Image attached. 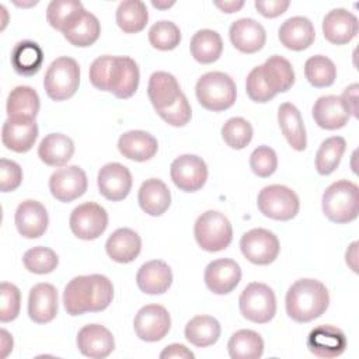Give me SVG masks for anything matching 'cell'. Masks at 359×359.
<instances>
[{
  "label": "cell",
  "mask_w": 359,
  "mask_h": 359,
  "mask_svg": "<svg viewBox=\"0 0 359 359\" xmlns=\"http://www.w3.org/2000/svg\"><path fill=\"white\" fill-rule=\"evenodd\" d=\"M139 67L129 56L104 55L90 66V81L101 90L109 91L116 98H130L139 87Z\"/></svg>",
  "instance_id": "6da1fadb"
},
{
  "label": "cell",
  "mask_w": 359,
  "mask_h": 359,
  "mask_svg": "<svg viewBox=\"0 0 359 359\" xmlns=\"http://www.w3.org/2000/svg\"><path fill=\"white\" fill-rule=\"evenodd\" d=\"M114 297L112 282L100 273L73 278L65 287L63 306L67 314L81 316L105 310Z\"/></svg>",
  "instance_id": "7a4b0ae2"
},
{
  "label": "cell",
  "mask_w": 359,
  "mask_h": 359,
  "mask_svg": "<svg viewBox=\"0 0 359 359\" xmlns=\"http://www.w3.org/2000/svg\"><path fill=\"white\" fill-rule=\"evenodd\" d=\"M293 83L294 72L290 62L283 56L273 55L248 73L245 90L252 101L268 102L278 93L287 91Z\"/></svg>",
  "instance_id": "3957f363"
},
{
  "label": "cell",
  "mask_w": 359,
  "mask_h": 359,
  "mask_svg": "<svg viewBox=\"0 0 359 359\" xmlns=\"http://www.w3.org/2000/svg\"><path fill=\"white\" fill-rule=\"evenodd\" d=\"M286 313L296 323H309L325 313L330 294L317 279H299L286 292Z\"/></svg>",
  "instance_id": "277c9868"
},
{
  "label": "cell",
  "mask_w": 359,
  "mask_h": 359,
  "mask_svg": "<svg viewBox=\"0 0 359 359\" xmlns=\"http://www.w3.org/2000/svg\"><path fill=\"white\" fill-rule=\"evenodd\" d=\"M323 212L334 223H349L358 217L359 188L348 180L331 184L323 194Z\"/></svg>",
  "instance_id": "5b68a950"
},
{
  "label": "cell",
  "mask_w": 359,
  "mask_h": 359,
  "mask_svg": "<svg viewBox=\"0 0 359 359\" xmlns=\"http://www.w3.org/2000/svg\"><path fill=\"white\" fill-rule=\"evenodd\" d=\"M199 104L213 112L230 108L237 95L234 80L223 72H209L199 77L195 86Z\"/></svg>",
  "instance_id": "8992f818"
},
{
  "label": "cell",
  "mask_w": 359,
  "mask_h": 359,
  "mask_svg": "<svg viewBox=\"0 0 359 359\" xmlns=\"http://www.w3.org/2000/svg\"><path fill=\"white\" fill-rule=\"evenodd\" d=\"M80 84L79 63L69 56L55 59L43 77V87L53 101H65L73 97Z\"/></svg>",
  "instance_id": "52a82bcc"
},
{
  "label": "cell",
  "mask_w": 359,
  "mask_h": 359,
  "mask_svg": "<svg viewBox=\"0 0 359 359\" xmlns=\"http://www.w3.org/2000/svg\"><path fill=\"white\" fill-rule=\"evenodd\" d=\"M198 245L209 252H217L227 248L233 240V229L229 219L217 210L202 213L194 227Z\"/></svg>",
  "instance_id": "ba28073f"
},
{
  "label": "cell",
  "mask_w": 359,
  "mask_h": 359,
  "mask_svg": "<svg viewBox=\"0 0 359 359\" xmlns=\"http://www.w3.org/2000/svg\"><path fill=\"white\" fill-rule=\"evenodd\" d=\"M238 306L244 318L257 324H265L269 323L276 313V297L268 285L251 282L243 289Z\"/></svg>",
  "instance_id": "9c48e42d"
},
{
  "label": "cell",
  "mask_w": 359,
  "mask_h": 359,
  "mask_svg": "<svg viewBox=\"0 0 359 359\" xmlns=\"http://www.w3.org/2000/svg\"><path fill=\"white\" fill-rule=\"evenodd\" d=\"M259 212L273 220H290L299 213L300 202L294 191L285 185L264 187L257 198Z\"/></svg>",
  "instance_id": "30bf717a"
},
{
  "label": "cell",
  "mask_w": 359,
  "mask_h": 359,
  "mask_svg": "<svg viewBox=\"0 0 359 359\" xmlns=\"http://www.w3.org/2000/svg\"><path fill=\"white\" fill-rule=\"evenodd\" d=\"M69 224L77 238L87 241L95 240L108 226V213L95 202H84L73 209Z\"/></svg>",
  "instance_id": "8fae6325"
},
{
  "label": "cell",
  "mask_w": 359,
  "mask_h": 359,
  "mask_svg": "<svg viewBox=\"0 0 359 359\" xmlns=\"http://www.w3.org/2000/svg\"><path fill=\"white\" fill-rule=\"evenodd\" d=\"M243 255L255 265L272 264L280 251L278 237L266 229H251L240 240Z\"/></svg>",
  "instance_id": "7c38bea8"
},
{
  "label": "cell",
  "mask_w": 359,
  "mask_h": 359,
  "mask_svg": "<svg viewBox=\"0 0 359 359\" xmlns=\"http://www.w3.org/2000/svg\"><path fill=\"white\" fill-rule=\"evenodd\" d=\"M170 175L177 188L184 192H195L208 180V165L195 154H182L171 163Z\"/></svg>",
  "instance_id": "4fadbf2b"
},
{
  "label": "cell",
  "mask_w": 359,
  "mask_h": 359,
  "mask_svg": "<svg viewBox=\"0 0 359 359\" xmlns=\"http://www.w3.org/2000/svg\"><path fill=\"white\" fill-rule=\"evenodd\" d=\"M133 328L142 341L157 342L168 334L171 318L165 307L160 304H146L135 316Z\"/></svg>",
  "instance_id": "5bb4252c"
},
{
  "label": "cell",
  "mask_w": 359,
  "mask_h": 359,
  "mask_svg": "<svg viewBox=\"0 0 359 359\" xmlns=\"http://www.w3.org/2000/svg\"><path fill=\"white\" fill-rule=\"evenodd\" d=\"M49 189L60 202H72L87 191V175L79 165L57 168L49 178Z\"/></svg>",
  "instance_id": "9a60e30c"
},
{
  "label": "cell",
  "mask_w": 359,
  "mask_h": 359,
  "mask_svg": "<svg viewBox=\"0 0 359 359\" xmlns=\"http://www.w3.org/2000/svg\"><path fill=\"white\" fill-rule=\"evenodd\" d=\"M132 174L121 163H108L100 171L97 184L100 194L108 201L118 202L125 199L132 188Z\"/></svg>",
  "instance_id": "2e32d148"
},
{
  "label": "cell",
  "mask_w": 359,
  "mask_h": 359,
  "mask_svg": "<svg viewBox=\"0 0 359 359\" xmlns=\"http://www.w3.org/2000/svg\"><path fill=\"white\" fill-rule=\"evenodd\" d=\"M346 345L344 331L330 324L313 328L307 337V348L317 358H337L345 352Z\"/></svg>",
  "instance_id": "e0dca14e"
},
{
  "label": "cell",
  "mask_w": 359,
  "mask_h": 359,
  "mask_svg": "<svg viewBox=\"0 0 359 359\" xmlns=\"http://www.w3.org/2000/svg\"><path fill=\"white\" fill-rule=\"evenodd\" d=\"M203 279L208 289L215 294H227L240 283L241 268L230 258H219L208 264Z\"/></svg>",
  "instance_id": "ac0fdd59"
},
{
  "label": "cell",
  "mask_w": 359,
  "mask_h": 359,
  "mask_svg": "<svg viewBox=\"0 0 359 359\" xmlns=\"http://www.w3.org/2000/svg\"><path fill=\"white\" fill-rule=\"evenodd\" d=\"M38 137V125L32 118H7L1 128L3 144L15 153L32 149Z\"/></svg>",
  "instance_id": "d6986e66"
},
{
  "label": "cell",
  "mask_w": 359,
  "mask_h": 359,
  "mask_svg": "<svg viewBox=\"0 0 359 359\" xmlns=\"http://www.w3.org/2000/svg\"><path fill=\"white\" fill-rule=\"evenodd\" d=\"M79 351L93 359H104L115 348V339L112 332L101 324L84 325L76 338Z\"/></svg>",
  "instance_id": "ffe728a7"
},
{
  "label": "cell",
  "mask_w": 359,
  "mask_h": 359,
  "mask_svg": "<svg viewBox=\"0 0 359 359\" xmlns=\"http://www.w3.org/2000/svg\"><path fill=\"white\" fill-rule=\"evenodd\" d=\"M14 222L22 237L38 238L45 234L49 224V216L41 202L27 199L17 206Z\"/></svg>",
  "instance_id": "44dd1931"
},
{
  "label": "cell",
  "mask_w": 359,
  "mask_h": 359,
  "mask_svg": "<svg viewBox=\"0 0 359 359\" xmlns=\"http://www.w3.org/2000/svg\"><path fill=\"white\" fill-rule=\"evenodd\" d=\"M359 29L355 14L345 8H334L328 11L323 20V34L325 39L334 45H345L351 42Z\"/></svg>",
  "instance_id": "7402d4cb"
},
{
  "label": "cell",
  "mask_w": 359,
  "mask_h": 359,
  "mask_svg": "<svg viewBox=\"0 0 359 359\" xmlns=\"http://www.w3.org/2000/svg\"><path fill=\"white\" fill-rule=\"evenodd\" d=\"M59 309L57 290L50 283H36L28 296V316L36 324L50 323Z\"/></svg>",
  "instance_id": "603a6c76"
},
{
  "label": "cell",
  "mask_w": 359,
  "mask_h": 359,
  "mask_svg": "<svg viewBox=\"0 0 359 359\" xmlns=\"http://www.w3.org/2000/svg\"><path fill=\"white\" fill-rule=\"evenodd\" d=\"M230 41L243 53H255L265 45L266 32L254 18H238L230 25Z\"/></svg>",
  "instance_id": "cb8c5ba5"
},
{
  "label": "cell",
  "mask_w": 359,
  "mask_h": 359,
  "mask_svg": "<svg viewBox=\"0 0 359 359\" xmlns=\"http://www.w3.org/2000/svg\"><path fill=\"white\" fill-rule=\"evenodd\" d=\"M182 94L177 79L167 72H154L147 84V95L156 112L172 107Z\"/></svg>",
  "instance_id": "d4e9b609"
},
{
  "label": "cell",
  "mask_w": 359,
  "mask_h": 359,
  "mask_svg": "<svg viewBox=\"0 0 359 359\" xmlns=\"http://www.w3.org/2000/svg\"><path fill=\"white\" fill-rule=\"evenodd\" d=\"M136 283L146 294L165 293L172 283L171 268L160 259L144 262L136 273Z\"/></svg>",
  "instance_id": "484cf974"
},
{
  "label": "cell",
  "mask_w": 359,
  "mask_h": 359,
  "mask_svg": "<svg viewBox=\"0 0 359 359\" xmlns=\"http://www.w3.org/2000/svg\"><path fill=\"white\" fill-rule=\"evenodd\" d=\"M158 149L157 139L144 130H129L119 136V153L133 161H147L156 156Z\"/></svg>",
  "instance_id": "4316f807"
},
{
  "label": "cell",
  "mask_w": 359,
  "mask_h": 359,
  "mask_svg": "<svg viewBox=\"0 0 359 359\" xmlns=\"http://www.w3.org/2000/svg\"><path fill=\"white\" fill-rule=\"evenodd\" d=\"M142 250V240L139 234L129 229H116L105 243V251L108 257L119 264H128L137 258Z\"/></svg>",
  "instance_id": "83f0119b"
},
{
  "label": "cell",
  "mask_w": 359,
  "mask_h": 359,
  "mask_svg": "<svg viewBox=\"0 0 359 359\" xmlns=\"http://www.w3.org/2000/svg\"><path fill=\"white\" fill-rule=\"evenodd\" d=\"M62 34L72 45L86 48L93 45L98 39L101 34V25L94 14L83 8L65 27Z\"/></svg>",
  "instance_id": "f1b7e54d"
},
{
  "label": "cell",
  "mask_w": 359,
  "mask_h": 359,
  "mask_svg": "<svg viewBox=\"0 0 359 359\" xmlns=\"http://www.w3.org/2000/svg\"><path fill=\"white\" fill-rule=\"evenodd\" d=\"M280 43L292 50L307 49L316 38L313 22L307 17L296 15L287 18L278 31Z\"/></svg>",
  "instance_id": "f546056e"
},
{
  "label": "cell",
  "mask_w": 359,
  "mask_h": 359,
  "mask_svg": "<svg viewBox=\"0 0 359 359\" xmlns=\"http://www.w3.org/2000/svg\"><path fill=\"white\" fill-rule=\"evenodd\" d=\"M313 118L316 123L327 130L344 128L351 115L345 109L342 101L337 95H323L313 105Z\"/></svg>",
  "instance_id": "4dcf8cb0"
},
{
  "label": "cell",
  "mask_w": 359,
  "mask_h": 359,
  "mask_svg": "<svg viewBox=\"0 0 359 359\" xmlns=\"http://www.w3.org/2000/svg\"><path fill=\"white\" fill-rule=\"evenodd\" d=\"M137 201L142 210L147 215L161 216L171 205V194L161 180L149 178L140 185Z\"/></svg>",
  "instance_id": "1f68e13d"
},
{
  "label": "cell",
  "mask_w": 359,
  "mask_h": 359,
  "mask_svg": "<svg viewBox=\"0 0 359 359\" xmlns=\"http://www.w3.org/2000/svg\"><path fill=\"white\" fill-rule=\"evenodd\" d=\"M278 122L292 149L303 151L307 146V136L300 111L292 102H283L278 108Z\"/></svg>",
  "instance_id": "d6a6232c"
},
{
  "label": "cell",
  "mask_w": 359,
  "mask_h": 359,
  "mask_svg": "<svg viewBox=\"0 0 359 359\" xmlns=\"http://www.w3.org/2000/svg\"><path fill=\"white\" fill-rule=\"evenodd\" d=\"M74 153L73 140L63 133H49L46 135L39 146L38 156L39 158L50 167L65 165Z\"/></svg>",
  "instance_id": "836d02e7"
},
{
  "label": "cell",
  "mask_w": 359,
  "mask_h": 359,
  "mask_svg": "<svg viewBox=\"0 0 359 359\" xmlns=\"http://www.w3.org/2000/svg\"><path fill=\"white\" fill-rule=\"evenodd\" d=\"M43 63L42 48L34 41H20L11 52V66L20 76H34Z\"/></svg>",
  "instance_id": "e575fe53"
},
{
  "label": "cell",
  "mask_w": 359,
  "mask_h": 359,
  "mask_svg": "<svg viewBox=\"0 0 359 359\" xmlns=\"http://www.w3.org/2000/svg\"><path fill=\"white\" fill-rule=\"evenodd\" d=\"M189 50L196 62L203 65L213 63L223 52L222 36L213 29H199L191 38Z\"/></svg>",
  "instance_id": "d590c367"
},
{
  "label": "cell",
  "mask_w": 359,
  "mask_h": 359,
  "mask_svg": "<svg viewBox=\"0 0 359 359\" xmlns=\"http://www.w3.org/2000/svg\"><path fill=\"white\" fill-rule=\"evenodd\" d=\"M220 324L212 316H196L185 325V338L195 346L206 348L217 342L220 337Z\"/></svg>",
  "instance_id": "8d00e7d4"
},
{
  "label": "cell",
  "mask_w": 359,
  "mask_h": 359,
  "mask_svg": "<svg viewBox=\"0 0 359 359\" xmlns=\"http://www.w3.org/2000/svg\"><path fill=\"white\" fill-rule=\"evenodd\" d=\"M231 359H258L264 353V339L252 330L236 331L227 344Z\"/></svg>",
  "instance_id": "74e56055"
},
{
  "label": "cell",
  "mask_w": 359,
  "mask_h": 359,
  "mask_svg": "<svg viewBox=\"0 0 359 359\" xmlns=\"http://www.w3.org/2000/svg\"><path fill=\"white\" fill-rule=\"evenodd\" d=\"M39 97L29 86H18L8 94L7 115L8 118H32L39 111Z\"/></svg>",
  "instance_id": "f35d334b"
},
{
  "label": "cell",
  "mask_w": 359,
  "mask_h": 359,
  "mask_svg": "<svg viewBox=\"0 0 359 359\" xmlns=\"http://www.w3.org/2000/svg\"><path fill=\"white\" fill-rule=\"evenodd\" d=\"M116 24L126 34L140 32L149 20L147 7L140 0L121 1L116 8Z\"/></svg>",
  "instance_id": "ab89813d"
},
{
  "label": "cell",
  "mask_w": 359,
  "mask_h": 359,
  "mask_svg": "<svg viewBox=\"0 0 359 359\" xmlns=\"http://www.w3.org/2000/svg\"><path fill=\"white\" fill-rule=\"evenodd\" d=\"M346 142L342 136H331L325 139L316 154V168L321 175L332 174L341 163L345 153Z\"/></svg>",
  "instance_id": "60d3db41"
},
{
  "label": "cell",
  "mask_w": 359,
  "mask_h": 359,
  "mask_svg": "<svg viewBox=\"0 0 359 359\" xmlns=\"http://www.w3.org/2000/svg\"><path fill=\"white\" fill-rule=\"evenodd\" d=\"M304 76L313 87H330L335 81L337 67L330 57L314 55L304 63Z\"/></svg>",
  "instance_id": "b9f144b4"
},
{
  "label": "cell",
  "mask_w": 359,
  "mask_h": 359,
  "mask_svg": "<svg viewBox=\"0 0 359 359\" xmlns=\"http://www.w3.org/2000/svg\"><path fill=\"white\" fill-rule=\"evenodd\" d=\"M22 264L27 271L38 275H45L56 269L59 264V257L53 250L38 245L25 251L22 257Z\"/></svg>",
  "instance_id": "7bdbcfd3"
},
{
  "label": "cell",
  "mask_w": 359,
  "mask_h": 359,
  "mask_svg": "<svg viewBox=\"0 0 359 359\" xmlns=\"http://www.w3.org/2000/svg\"><path fill=\"white\" fill-rule=\"evenodd\" d=\"M222 137L229 147L241 150L248 146L252 139V126L244 118H230L222 126Z\"/></svg>",
  "instance_id": "ee69618b"
},
{
  "label": "cell",
  "mask_w": 359,
  "mask_h": 359,
  "mask_svg": "<svg viewBox=\"0 0 359 359\" xmlns=\"http://www.w3.org/2000/svg\"><path fill=\"white\" fill-rule=\"evenodd\" d=\"M181 31L172 21H157L149 29V42L158 50H171L180 45Z\"/></svg>",
  "instance_id": "f6af8a7d"
},
{
  "label": "cell",
  "mask_w": 359,
  "mask_h": 359,
  "mask_svg": "<svg viewBox=\"0 0 359 359\" xmlns=\"http://www.w3.org/2000/svg\"><path fill=\"white\" fill-rule=\"evenodd\" d=\"M83 3L76 0H52L46 8V20L49 25L57 31H63L65 27L73 20V17L83 10Z\"/></svg>",
  "instance_id": "bcb514c9"
},
{
  "label": "cell",
  "mask_w": 359,
  "mask_h": 359,
  "mask_svg": "<svg viewBox=\"0 0 359 359\" xmlns=\"http://www.w3.org/2000/svg\"><path fill=\"white\" fill-rule=\"evenodd\" d=\"M21 307V293L18 287L8 282L0 285V321L8 323L17 318Z\"/></svg>",
  "instance_id": "7dc6e473"
},
{
  "label": "cell",
  "mask_w": 359,
  "mask_h": 359,
  "mask_svg": "<svg viewBox=\"0 0 359 359\" xmlns=\"http://www.w3.org/2000/svg\"><path fill=\"white\" fill-rule=\"evenodd\" d=\"M250 167L252 172L261 178L272 175L278 168L275 150L269 146H258L250 156Z\"/></svg>",
  "instance_id": "c3c4849f"
},
{
  "label": "cell",
  "mask_w": 359,
  "mask_h": 359,
  "mask_svg": "<svg viewBox=\"0 0 359 359\" xmlns=\"http://www.w3.org/2000/svg\"><path fill=\"white\" fill-rule=\"evenodd\" d=\"M158 115L161 116L163 121H165L171 126L178 128V126L187 125L191 121L192 111H191V105H189L188 98L185 97V94L182 93L172 107L158 112Z\"/></svg>",
  "instance_id": "681fc988"
},
{
  "label": "cell",
  "mask_w": 359,
  "mask_h": 359,
  "mask_svg": "<svg viewBox=\"0 0 359 359\" xmlns=\"http://www.w3.org/2000/svg\"><path fill=\"white\" fill-rule=\"evenodd\" d=\"M22 181V170L20 164L13 160H0V189L1 192H10L20 187Z\"/></svg>",
  "instance_id": "f907efd6"
},
{
  "label": "cell",
  "mask_w": 359,
  "mask_h": 359,
  "mask_svg": "<svg viewBox=\"0 0 359 359\" xmlns=\"http://www.w3.org/2000/svg\"><path fill=\"white\" fill-rule=\"evenodd\" d=\"M254 4L261 15L266 18H275L286 11L290 1L289 0H255Z\"/></svg>",
  "instance_id": "816d5d0a"
},
{
  "label": "cell",
  "mask_w": 359,
  "mask_h": 359,
  "mask_svg": "<svg viewBox=\"0 0 359 359\" xmlns=\"http://www.w3.org/2000/svg\"><path fill=\"white\" fill-rule=\"evenodd\" d=\"M358 90H359V86L356 83H353V84L348 86L344 90L342 95L339 97L345 109L348 111V114L355 118L358 116Z\"/></svg>",
  "instance_id": "f5cc1de1"
},
{
  "label": "cell",
  "mask_w": 359,
  "mask_h": 359,
  "mask_svg": "<svg viewBox=\"0 0 359 359\" xmlns=\"http://www.w3.org/2000/svg\"><path fill=\"white\" fill-rule=\"evenodd\" d=\"M161 359H168V358H177V359H194L195 355L181 344H171L163 349L160 353Z\"/></svg>",
  "instance_id": "db71d44e"
},
{
  "label": "cell",
  "mask_w": 359,
  "mask_h": 359,
  "mask_svg": "<svg viewBox=\"0 0 359 359\" xmlns=\"http://www.w3.org/2000/svg\"><path fill=\"white\" fill-rule=\"evenodd\" d=\"M217 8H220L223 13H236L243 6H244V1L243 0H238V1H215L213 3Z\"/></svg>",
  "instance_id": "11a10c76"
},
{
  "label": "cell",
  "mask_w": 359,
  "mask_h": 359,
  "mask_svg": "<svg viewBox=\"0 0 359 359\" xmlns=\"http://www.w3.org/2000/svg\"><path fill=\"white\" fill-rule=\"evenodd\" d=\"M13 349V338L6 330H1V358H6Z\"/></svg>",
  "instance_id": "9f6ffc18"
},
{
  "label": "cell",
  "mask_w": 359,
  "mask_h": 359,
  "mask_svg": "<svg viewBox=\"0 0 359 359\" xmlns=\"http://www.w3.org/2000/svg\"><path fill=\"white\" fill-rule=\"evenodd\" d=\"M356 245H358V243L355 241V243H352V244L349 245V248L346 250V264L352 268L353 272L358 271V269H356V264L353 262V261H355V257H356Z\"/></svg>",
  "instance_id": "6f0895ef"
},
{
  "label": "cell",
  "mask_w": 359,
  "mask_h": 359,
  "mask_svg": "<svg viewBox=\"0 0 359 359\" xmlns=\"http://www.w3.org/2000/svg\"><path fill=\"white\" fill-rule=\"evenodd\" d=\"M151 4L157 8H168L174 4V1H170V3H160V1H151Z\"/></svg>",
  "instance_id": "680465c9"
}]
</instances>
